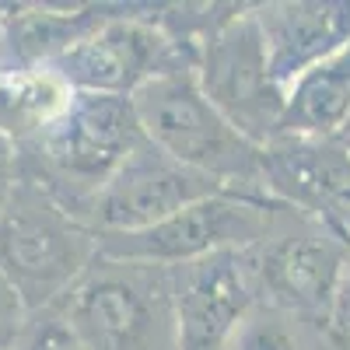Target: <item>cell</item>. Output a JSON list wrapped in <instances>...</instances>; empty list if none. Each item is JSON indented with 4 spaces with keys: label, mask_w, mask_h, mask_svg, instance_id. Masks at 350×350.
I'll return each instance as SVG.
<instances>
[{
    "label": "cell",
    "mask_w": 350,
    "mask_h": 350,
    "mask_svg": "<svg viewBox=\"0 0 350 350\" xmlns=\"http://www.w3.org/2000/svg\"><path fill=\"white\" fill-rule=\"evenodd\" d=\"M140 137L130 98L74 92L70 105L42 133L18 144L21 179L36 183L60 207L81 217Z\"/></svg>",
    "instance_id": "1"
},
{
    "label": "cell",
    "mask_w": 350,
    "mask_h": 350,
    "mask_svg": "<svg viewBox=\"0 0 350 350\" xmlns=\"http://www.w3.org/2000/svg\"><path fill=\"white\" fill-rule=\"evenodd\" d=\"M56 305L84 350H179L168 267L95 256Z\"/></svg>",
    "instance_id": "2"
},
{
    "label": "cell",
    "mask_w": 350,
    "mask_h": 350,
    "mask_svg": "<svg viewBox=\"0 0 350 350\" xmlns=\"http://www.w3.org/2000/svg\"><path fill=\"white\" fill-rule=\"evenodd\" d=\"M140 133L154 148L172 154L203 175L217 179L231 193L267 196L259 189L262 148L242 137L214 102L203 95L196 81V67H175L154 81H148L130 98Z\"/></svg>",
    "instance_id": "3"
},
{
    "label": "cell",
    "mask_w": 350,
    "mask_h": 350,
    "mask_svg": "<svg viewBox=\"0 0 350 350\" xmlns=\"http://www.w3.org/2000/svg\"><path fill=\"white\" fill-rule=\"evenodd\" d=\"M98 256L95 231L36 183H18L0 214V277L28 312L56 305Z\"/></svg>",
    "instance_id": "4"
},
{
    "label": "cell",
    "mask_w": 350,
    "mask_h": 350,
    "mask_svg": "<svg viewBox=\"0 0 350 350\" xmlns=\"http://www.w3.org/2000/svg\"><path fill=\"white\" fill-rule=\"evenodd\" d=\"M280 203L252 193H217L130 235H95L98 256L154 262V267H183V262L262 245L280 217Z\"/></svg>",
    "instance_id": "5"
},
{
    "label": "cell",
    "mask_w": 350,
    "mask_h": 350,
    "mask_svg": "<svg viewBox=\"0 0 350 350\" xmlns=\"http://www.w3.org/2000/svg\"><path fill=\"white\" fill-rule=\"evenodd\" d=\"M158 4H123L98 32L56 56L49 70L70 92L133 98L148 81L175 70L196 67V53L175 42L154 18Z\"/></svg>",
    "instance_id": "6"
},
{
    "label": "cell",
    "mask_w": 350,
    "mask_h": 350,
    "mask_svg": "<svg viewBox=\"0 0 350 350\" xmlns=\"http://www.w3.org/2000/svg\"><path fill=\"white\" fill-rule=\"evenodd\" d=\"M196 81L214 109L242 137L267 148L280 130L284 92L273 84L252 4H235L231 14L200 42Z\"/></svg>",
    "instance_id": "7"
},
{
    "label": "cell",
    "mask_w": 350,
    "mask_h": 350,
    "mask_svg": "<svg viewBox=\"0 0 350 350\" xmlns=\"http://www.w3.org/2000/svg\"><path fill=\"white\" fill-rule=\"evenodd\" d=\"M217 193L231 189H224L211 175L175 161L172 154L154 148L148 137H140V144L123 158L116 175L84 207L81 221L95 235H130V231L161 224L172 214Z\"/></svg>",
    "instance_id": "8"
},
{
    "label": "cell",
    "mask_w": 350,
    "mask_h": 350,
    "mask_svg": "<svg viewBox=\"0 0 350 350\" xmlns=\"http://www.w3.org/2000/svg\"><path fill=\"white\" fill-rule=\"evenodd\" d=\"M259 189L350 245V151L336 137H273L262 148Z\"/></svg>",
    "instance_id": "9"
},
{
    "label": "cell",
    "mask_w": 350,
    "mask_h": 350,
    "mask_svg": "<svg viewBox=\"0 0 350 350\" xmlns=\"http://www.w3.org/2000/svg\"><path fill=\"white\" fill-rule=\"evenodd\" d=\"M172 270L179 350H224L235 326L262 301L256 245L214 252Z\"/></svg>",
    "instance_id": "10"
},
{
    "label": "cell",
    "mask_w": 350,
    "mask_h": 350,
    "mask_svg": "<svg viewBox=\"0 0 350 350\" xmlns=\"http://www.w3.org/2000/svg\"><path fill=\"white\" fill-rule=\"evenodd\" d=\"M350 270V245L329 228L280 231L256 245L259 298L295 315H315L329 323L340 284Z\"/></svg>",
    "instance_id": "11"
},
{
    "label": "cell",
    "mask_w": 350,
    "mask_h": 350,
    "mask_svg": "<svg viewBox=\"0 0 350 350\" xmlns=\"http://www.w3.org/2000/svg\"><path fill=\"white\" fill-rule=\"evenodd\" d=\"M270 77L280 92L350 46V4L343 0H273L252 4Z\"/></svg>",
    "instance_id": "12"
},
{
    "label": "cell",
    "mask_w": 350,
    "mask_h": 350,
    "mask_svg": "<svg viewBox=\"0 0 350 350\" xmlns=\"http://www.w3.org/2000/svg\"><path fill=\"white\" fill-rule=\"evenodd\" d=\"M123 4H0V70L49 67Z\"/></svg>",
    "instance_id": "13"
},
{
    "label": "cell",
    "mask_w": 350,
    "mask_h": 350,
    "mask_svg": "<svg viewBox=\"0 0 350 350\" xmlns=\"http://www.w3.org/2000/svg\"><path fill=\"white\" fill-rule=\"evenodd\" d=\"M350 120V46L301 74L284 95L277 137H336Z\"/></svg>",
    "instance_id": "14"
},
{
    "label": "cell",
    "mask_w": 350,
    "mask_h": 350,
    "mask_svg": "<svg viewBox=\"0 0 350 350\" xmlns=\"http://www.w3.org/2000/svg\"><path fill=\"white\" fill-rule=\"evenodd\" d=\"M74 92L49 67L0 70V133L14 144L42 133L70 105Z\"/></svg>",
    "instance_id": "15"
},
{
    "label": "cell",
    "mask_w": 350,
    "mask_h": 350,
    "mask_svg": "<svg viewBox=\"0 0 350 350\" xmlns=\"http://www.w3.org/2000/svg\"><path fill=\"white\" fill-rule=\"evenodd\" d=\"M224 350H301L298 315L259 301L235 326Z\"/></svg>",
    "instance_id": "16"
},
{
    "label": "cell",
    "mask_w": 350,
    "mask_h": 350,
    "mask_svg": "<svg viewBox=\"0 0 350 350\" xmlns=\"http://www.w3.org/2000/svg\"><path fill=\"white\" fill-rule=\"evenodd\" d=\"M14 350H84V343L77 340L60 305H46L39 312H28Z\"/></svg>",
    "instance_id": "17"
},
{
    "label": "cell",
    "mask_w": 350,
    "mask_h": 350,
    "mask_svg": "<svg viewBox=\"0 0 350 350\" xmlns=\"http://www.w3.org/2000/svg\"><path fill=\"white\" fill-rule=\"evenodd\" d=\"M25 319H28L25 301L18 298V291L0 277V350H14Z\"/></svg>",
    "instance_id": "18"
},
{
    "label": "cell",
    "mask_w": 350,
    "mask_h": 350,
    "mask_svg": "<svg viewBox=\"0 0 350 350\" xmlns=\"http://www.w3.org/2000/svg\"><path fill=\"white\" fill-rule=\"evenodd\" d=\"M21 183V158H18V144L8 140L4 133H0V214H4V207L11 203L14 189Z\"/></svg>",
    "instance_id": "19"
},
{
    "label": "cell",
    "mask_w": 350,
    "mask_h": 350,
    "mask_svg": "<svg viewBox=\"0 0 350 350\" xmlns=\"http://www.w3.org/2000/svg\"><path fill=\"white\" fill-rule=\"evenodd\" d=\"M336 140H340V144H343V148H347V151H350V120H347V123H343V130H340V133H336Z\"/></svg>",
    "instance_id": "20"
}]
</instances>
